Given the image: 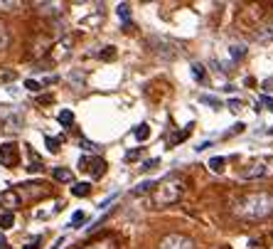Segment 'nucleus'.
Segmentation results:
<instances>
[{"label":"nucleus","instance_id":"nucleus-1","mask_svg":"<svg viewBox=\"0 0 273 249\" xmlns=\"http://www.w3.org/2000/svg\"><path fill=\"white\" fill-rule=\"evenodd\" d=\"M271 212H273V197L266 195V192H254V195L244 197L241 205H239V215H244L249 220H261V217H266Z\"/></svg>","mask_w":273,"mask_h":249},{"label":"nucleus","instance_id":"nucleus-2","mask_svg":"<svg viewBox=\"0 0 273 249\" xmlns=\"http://www.w3.org/2000/svg\"><path fill=\"white\" fill-rule=\"evenodd\" d=\"M153 200L155 205H170V202H177L182 195V178L180 175H167L165 180L155 183L153 188Z\"/></svg>","mask_w":273,"mask_h":249},{"label":"nucleus","instance_id":"nucleus-3","mask_svg":"<svg viewBox=\"0 0 273 249\" xmlns=\"http://www.w3.org/2000/svg\"><path fill=\"white\" fill-rule=\"evenodd\" d=\"M0 163L5 168H15L20 163V151H18V143H3L0 146Z\"/></svg>","mask_w":273,"mask_h":249},{"label":"nucleus","instance_id":"nucleus-4","mask_svg":"<svg viewBox=\"0 0 273 249\" xmlns=\"http://www.w3.org/2000/svg\"><path fill=\"white\" fill-rule=\"evenodd\" d=\"M79 168L91 173V178H101L106 173V160L104 158H81L79 160Z\"/></svg>","mask_w":273,"mask_h":249},{"label":"nucleus","instance_id":"nucleus-5","mask_svg":"<svg viewBox=\"0 0 273 249\" xmlns=\"http://www.w3.org/2000/svg\"><path fill=\"white\" fill-rule=\"evenodd\" d=\"M158 249H195V244H192V239H187L182 234H170L160 242Z\"/></svg>","mask_w":273,"mask_h":249},{"label":"nucleus","instance_id":"nucleus-6","mask_svg":"<svg viewBox=\"0 0 273 249\" xmlns=\"http://www.w3.org/2000/svg\"><path fill=\"white\" fill-rule=\"evenodd\" d=\"M241 175H244V178H261V175H266V165H263V163H251Z\"/></svg>","mask_w":273,"mask_h":249},{"label":"nucleus","instance_id":"nucleus-7","mask_svg":"<svg viewBox=\"0 0 273 249\" xmlns=\"http://www.w3.org/2000/svg\"><path fill=\"white\" fill-rule=\"evenodd\" d=\"M0 202H5V208H18L20 197L13 190H8V192H3V195H0Z\"/></svg>","mask_w":273,"mask_h":249},{"label":"nucleus","instance_id":"nucleus-8","mask_svg":"<svg viewBox=\"0 0 273 249\" xmlns=\"http://www.w3.org/2000/svg\"><path fill=\"white\" fill-rule=\"evenodd\" d=\"M190 134H192V123H190V126H185V129L177 131L175 136H170V141H167V143H170V146H177V143H182V141H185Z\"/></svg>","mask_w":273,"mask_h":249},{"label":"nucleus","instance_id":"nucleus-9","mask_svg":"<svg viewBox=\"0 0 273 249\" xmlns=\"http://www.w3.org/2000/svg\"><path fill=\"white\" fill-rule=\"evenodd\" d=\"M52 178H55V180H62V183H72V180H74V173L67 171V168H57V171L52 173Z\"/></svg>","mask_w":273,"mask_h":249},{"label":"nucleus","instance_id":"nucleus-10","mask_svg":"<svg viewBox=\"0 0 273 249\" xmlns=\"http://www.w3.org/2000/svg\"><path fill=\"white\" fill-rule=\"evenodd\" d=\"M15 225V215L13 212H3L0 215V230H10Z\"/></svg>","mask_w":273,"mask_h":249},{"label":"nucleus","instance_id":"nucleus-11","mask_svg":"<svg viewBox=\"0 0 273 249\" xmlns=\"http://www.w3.org/2000/svg\"><path fill=\"white\" fill-rule=\"evenodd\" d=\"M89 192H91V183H76L72 188V195H76V197H84Z\"/></svg>","mask_w":273,"mask_h":249},{"label":"nucleus","instance_id":"nucleus-12","mask_svg":"<svg viewBox=\"0 0 273 249\" xmlns=\"http://www.w3.org/2000/svg\"><path fill=\"white\" fill-rule=\"evenodd\" d=\"M133 136H135V141H146L148 136H150V126H148V123H141V126L133 131Z\"/></svg>","mask_w":273,"mask_h":249},{"label":"nucleus","instance_id":"nucleus-13","mask_svg":"<svg viewBox=\"0 0 273 249\" xmlns=\"http://www.w3.org/2000/svg\"><path fill=\"white\" fill-rule=\"evenodd\" d=\"M224 163H226V160L217 155V158H212V160H209L207 165H209V171H212V173H221V171H224Z\"/></svg>","mask_w":273,"mask_h":249},{"label":"nucleus","instance_id":"nucleus-14","mask_svg":"<svg viewBox=\"0 0 273 249\" xmlns=\"http://www.w3.org/2000/svg\"><path fill=\"white\" fill-rule=\"evenodd\" d=\"M44 146H47V151H50V153H59V138L47 136V138H44Z\"/></svg>","mask_w":273,"mask_h":249},{"label":"nucleus","instance_id":"nucleus-15","mask_svg":"<svg viewBox=\"0 0 273 249\" xmlns=\"http://www.w3.org/2000/svg\"><path fill=\"white\" fill-rule=\"evenodd\" d=\"M59 123L69 129V126L74 123V114H72V111H59Z\"/></svg>","mask_w":273,"mask_h":249},{"label":"nucleus","instance_id":"nucleus-16","mask_svg":"<svg viewBox=\"0 0 273 249\" xmlns=\"http://www.w3.org/2000/svg\"><path fill=\"white\" fill-rule=\"evenodd\" d=\"M118 18L128 25V20H130V8H128L126 3H121V5H118Z\"/></svg>","mask_w":273,"mask_h":249},{"label":"nucleus","instance_id":"nucleus-17","mask_svg":"<svg viewBox=\"0 0 273 249\" xmlns=\"http://www.w3.org/2000/svg\"><path fill=\"white\" fill-rule=\"evenodd\" d=\"M81 222H84V212L76 210V212L72 215V227H81Z\"/></svg>","mask_w":273,"mask_h":249},{"label":"nucleus","instance_id":"nucleus-18","mask_svg":"<svg viewBox=\"0 0 273 249\" xmlns=\"http://www.w3.org/2000/svg\"><path fill=\"white\" fill-rule=\"evenodd\" d=\"M25 89H27V92H39V89H42V84L35 81V79H27V81H25Z\"/></svg>","mask_w":273,"mask_h":249},{"label":"nucleus","instance_id":"nucleus-19","mask_svg":"<svg viewBox=\"0 0 273 249\" xmlns=\"http://www.w3.org/2000/svg\"><path fill=\"white\" fill-rule=\"evenodd\" d=\"M86 249H113V244H111L109 239H104V242H96V244H91Z\"/></svg>","mask_w":273,"mask_h":249},{"label":"nucleus","instance_id":"nucleus-20","mask_svg":"<svg viewBox=\"0 0 273 249\" xmlns=\"http://www.w3.org/2000/svg\"><path fill=\"white\" fill-rule=\"evenodd\" d=\"M256 37L261 39V42H266V39H273V25H271V30H266V32H258Z\"/></svg>","mask_w":273,"mask_h":249},{"label":"nucleus","instance_id":"nucleus-21","mask_svg":"<svg viewBox=\"0 0 273 249\" xmlns=\"http://www.w3.org/2000/svg\"><path fill=\"white\" fill-rule=\"evenodd\" d=\"M113 57H116V50H113V47H106V50L101 52V59H113Z\"/></svg>","mask_w":273,"mask_h":249},{"label":"nucleus","instance_id":"nucleus-22","mask_svg":"<svg viewBox=\"0 0 273 249\" xmlns=\"http://www.w3.org/2000/svg\"><path fill=\"white\" fill-rule=\"evenodd\" d=\"M5 45H8V32H5V27L0 25V50H3Z\"/></svg>","mask_w":273,"mask_h":249},{"label":"nucleus","instance_id":"nucleus-23","mask_svg":"<svg viewBox=\"0 0 273 249\" xmlns=\"http://www.w3.org/2000/svg\"><path fill=\"white\" fill-rule=\"evenodd\" d=\"M20 8V3H0V10H15Z\"/></svg>","mask_w":273,"mask_h":249},{"label":"nucleus","instance_id":"nucleus-24","mask_svg":"<svg viewBox=\"0 0 273 249\" xmlns=\"http://www.w3.org/2000/svg\"><path fill=\"white\" fill-rule=\"evenodd\" d=\"M192 74H195V79H202L204 77V69H202L200 64H195V67H192Z\"/></svg>","mask_w":273,"mask_h":249},{"label":"nucleus","instance_id":"nucleus-25","mask_svg":"<svg viewBox=\"0 0 273 249\" xmlns=\"http://www.w3.org/2000/svg\"><path fill=\"white\" fill-rule=\"evenodd\" d=\"M261 104H263L266 109H271V111H273V99H271V96H263V99H261Z\"/></svg>","mask_w":273,"mask_h":249},{"label":"nucleus","instance_id":"nucleus-26","mask_svg":"<svg viewBox=\"0 0 273 249\" xmlns=\"http://www.w3.org/2000/svg\"><path fill=\"white\" fill-rule=\"evenodd\" d=\"M15 79V72H5V74H0V81H13Z\"/></svg>","mask_w":273,"mask_h":249},{"label":"nucleus","instance_id":"nucleus-27","mask_svg":"<svg viewBox=\"0 0 273 249\" xmlns=\"http://www.w3.org/2000/svg\"><path fill=\"white\" fill-rule=\"evenodd\" d=\"M229 106H232L234 111H239V109H241V101H239V99H232V101H229Z\"/></svg>","mask_w":273,"mask_h":249},{"label":"nucleus","instance_id":"nucleus-28","mask_svg":"<svg viewBox=\"0 0 273 249\" xmlns=\"http://www.w3.org/2000/svg\"><path fill=\"white\" fill-rule=\"evenodd\" d=\"M37 244H39V237H35V242H30L25 249H37Z\"/></svg>","mask_w":273,"mask_h":249},{"label":"nucleus","instance_id":"nucleus-29","mask_svg":"<svg viewBox=\"0 0 273 249\" xmlns=\"http://www.w3.org/2000/svg\"><path fill=\"white\" fill-rule=\"evenodd\" d=\"M138 153H141V151H130L126 158H128V160H135V158H138Z\"/></svg>","mask_w":273,"mask_h":249},{"label":"nucleus","instance_id":"nucleus-30","mask_svg":"<svg viewBox=\"0 0 273 249\" xmlns=\"http://www.w3.org/2000/svg\"><path fill=\"white\" fill-rule=\"evenodd\" d=\"M62 244H64V237H59V239H57L55 244H52V249H59V247H62Z\"/></svg>","mask_w":273,"mask_h":249},{"label":"nucleus","instance_id":"nucleus-31","mask_svg":"<svg viewBox=\"0 0 273 249\" xmlns=\"http://www.w3.org/2000/svg\"><path fill=\"white\" fill-rule=\"evenodd\" d=\"M81 148H86V151H91V148H94V143H89V141H81Z\"/></svg>","mask_w":273,"mask_h":249},{"label":"nucleus","instance_id":"nucleus-32","mask_svg":"<svg viewBox=\"0 0 273 249\" xmlns=\"http://www.w3.org/2000/svg\"><path fill=\"white\" fill-rule=\"evenodd\" d=\"M5 247H8V242H5V237L0 234V249H5Z\"/></svg>","mask_w":273,"mask_h":249},{"label":"nucleus","instance_id":"nucleus-33","mask_svg":"<svg viewBox=\"0 0 273 249\" xmlns=\"http://www.w3.org/2000/svg\"><path fill=\"white\" fill-rule=\"evenodd\" d=\"M5 249H10V247H5Z\"/></svg>","mask_w":273,"mask_h":249}]
</instances>
